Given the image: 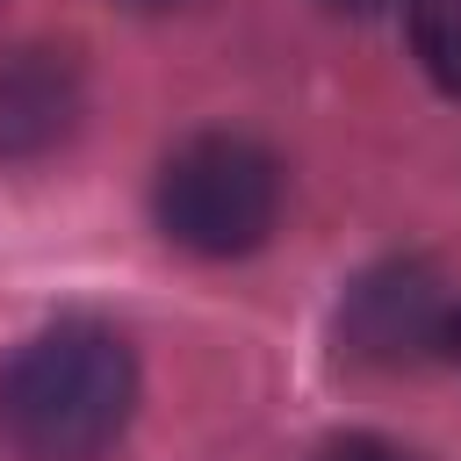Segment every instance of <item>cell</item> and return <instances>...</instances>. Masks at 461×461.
Here are the masks:
<instances>
[{
	"instance_id": "6",
	"label": "cell",
	"mask_w": 461,
	"mask_h": 461,
	"mask_svg": "<svg viewBox=\"0 0 461 461\" xmlns=\"http://www.w3.org/2000/svg\"><path fill=\"white\" fill-rule=\"evenodd\" d=\"M317 461H411V454L389 447V439H375V432H346V439H331Z\"/></svg>"
},
{
	"instance_id": "3",
	"label": "cell",
	"mask_w": 461,
	"mask_h": 461,
	"mask_svg": "<svg viewBox=\"0 0 461 461\" xmlns=\"http://www.w3.org/2000/svg\"><path fill=\"white\" fill-rule=\"evenodd\" d=\"M447 295H439V274L418 267V259H389L375 274H360L339 303V346L353 360H375V367H403L418 353H432L447 339Z\"/></svg>"
},
{
	"instance_id": "4",
	"label": "cell",
	"mask_w": 461,
	"mask_h": 461,
	"mask_svg": "<svg viewBox=\"0 0 461 461\" xmlns=\"http://www.w3.org/2000/svg\"><path fill=\"white\" fill-rule=\"evenodd\" d=\"M79 122V65L72 50L22 43L0 50V158H36L65 144Z\"/></svg>"
},
{
	"instance_id": "5",
	"label": "cell",
	"mask_w": 461,
	"mask_h": 461,
	"mask_svg": "<svg viewBox=\"0 0 461 461\" xmlns=\"http://www.w3.org/2000/svg\"><path fill=\"white\" fill-rule=\"evenodd\" d=\"M411 43L425 72L447 94H461V0H411Z\"/></svg>"
},
{
	"instance_id": "1",
	"label": "cell",
	"mask_w": 461,
	"mask_h": 461,
	"mask_svg": "<svg viewBox=\"0 0 461 461\" xmlns=\"http://www.w3.org/2000/svg\"><path fill=\"white\" fill-rule=\"evenodd\" d=\"M130 403H137L130 339L94 317L36 331L0 367V425L29 461H94L130 425Z\"/></svg>"
},
{
	"instance_id": "7",
	"label": "cell",
	"mask_w": 461,
	"mask_h": 461,
	"mask_svg": "<svg viewBox=\"0 0 461 461\" xmlns=\"http://www.w3.org/2000/svg\"><path fill=\"white\" fill-rule=\"evenodd\" d=\"M331 7H346V14H375L382 0H331Z\"/></svg>"
},
{
	"instance_id": "2",
	"label": "cell",
	"mask_w": 461,
	"mask_h": 461,
	"mask_svg": "<svg viewBox=\"0 0 461 461\" xmlns=\"http://www.w3.org/2000/svg\"><path fill=\"white\" fill-rule=\"evenodd\" d=\"M274 216H281V166L252 137L202 130L158 166V223L187 252H209V259L252 252L267 245Z\"/></svg>"
}]
</instances>
